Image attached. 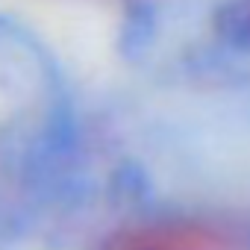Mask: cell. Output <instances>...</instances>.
Returning <instances> with one entry per match:
<instances>
[{
	"label": "cell",
	"instance_id": "obj_1",
	"mask_svg": "<svg viewBox=\"0 0 250 250\" xmlns=\"http://www.w3.org/2000/svg\"><path fill=\"white\" fill-rule=\"evenodd\" d=\"M94 250H247V244L209 221L162 218L115 229Z\"/></svg>",
	"mask_w": 250,
	"mask_h": 250
}]
</instances>
